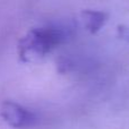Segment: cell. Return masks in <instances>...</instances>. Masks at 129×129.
Listing matches in <instances>:
<instances>
[{"label":"cell","mask_w":129,"mask_h":129,"mask_svg":"<svg viewBox=\"0 0 129 129\" xmlns=\"http://www.w3.org/2000/svg\"><path fill=\"white\" fill-rule=\"evenodd\" d=\"M82 20L87 31L91 33H96L108 20V15L103 11L85 10L82 13Z\"/></svg>","instance_id":"3"},{"label":"cell","mask_w":129,"mask_h":129,"mask_svg":"<svg viewBox=\"0 0 129 129\" xmlns=\"http://www.w3.org/2000/svg\"><path fill=\"white\" fill-rule=\"evenodd\" d=\"M69 35V28L62 25H47L33 28L20 40L19 56L24 60H32L45 56Z\"/></svg>","instance_id":"1"},{"label":"cell","mask_w":129,"mask_h":129,"mask_svg":"<svg viewBox=\"0 0 129 129\" xmlns=\"http://www.w3.org/2000/svg\"><path fill=\"white\" fill-rule=\"evenodd\" d=\"M119 32H120V35L122 36L123 39L129 41V27H121V28L119 29Z\"/></svg>","instance_id":"4"},{"label":"cell","mask_w":129,"mask_h":129,"mask_svg":"<svg viewBox=\"0 0 129 129\" xmlns=\"http://www.w3.org/2000/svg\"><path fill=\"white\" fill-rule=\"evenodd\" d=\"M0 114L9 126L17 129L28 128L35 121V116L29 110L10 101H6L1 104Z\"/></svg>","instance_id":"2"}]
</instances>
